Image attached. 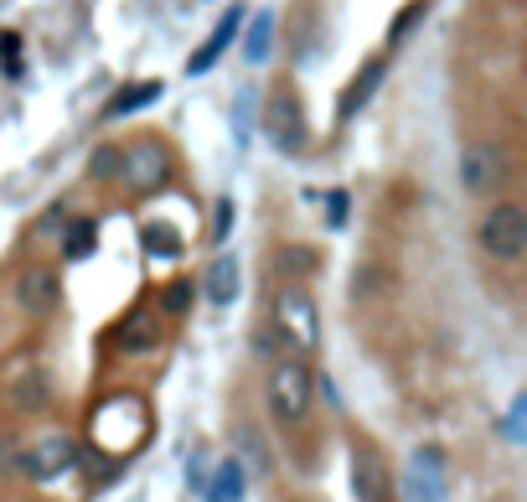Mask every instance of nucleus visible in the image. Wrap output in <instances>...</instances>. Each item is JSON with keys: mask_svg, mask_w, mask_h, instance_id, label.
<instances>
[{"mask_svg": "<svg viewBox=\"0 0 527 502\" xmlns=\"http://www.w3.org/2000/svg\"><path fill=\"white\" fill-rule=\"evenodd\" d=\"M145 430H150V409H145L140 394H104L88 415V440L114 461L130 456L145 440Z\"/></svg>", "mask_w": 527, "mask_h": 502, "instance_id": "f257e3e1", "label": "nucleus"}, {"mask_svg": "<svg viewBox=\"0 0 527 502\" xmlns=\"http://www.w3.org/2000/svg\"><path fill=\"white\" fill-rule=\"evenodd\" d=\"M171 176H176V161H171V151H166V140L140 135V140H130V145H119V182L130 187V197L166 192Z\"/></svg>", "mask_w": 527, "mask_h": 502, "instance_id": "f03ea898", "label": "nucleus"}, {"mask_svg": "<svg viewBox=\"0 0 527 502\" xmlns=\"http://www.w3.org/2000/svg\"><path fill=\"white\" fill-rule=\"evenodd\" d=\"M274 332L295 358H310V352L321 347V311H316V301H310V290L285 285L274 295Z\"/></svg>", "mask_w": 527, "mask_h": 502, "instance_id": "7ed1b4c3", "label": "nucleus"}, {"mask_svg": "<svg viewBox=\"0 0 527 502\" xmlns=\"http://www.w3.org/2000/svg\"><path fill=\"white\" fill-rule=\"evenodd\" d=\"M310 399H316V378L300 358H285L269 368V383H264V404L279 425H300L310 415Z\"/></svg>", "mask_w": 527, "mask_h": 502, "instance_id": "20e7f679", "label": "nucleus"}, {"mask_svg": "<svg viewBox=\"0 0 527 502\" xmlns=\"http://www.w3.org/2000/svg\"><path fill=\"white\" fill-rule=\"evenodd\" d=\"M476 244L502 259V264H517L527 254V213L517 208V202H491L486 218L476 223Z\"/></svg>", "mask_w": 527, "mask_h": 502, "instance_id": "39448f33", "label": "nucleus"}, {"mask_svg": "<svg viewBox=\"0 0 527 502\" xmlns=\"http://www.w3.org/2000/svg\"><path fill=\"white\" fill-rule=\"evenodd\" d=\"M445 497H450L445 446H414L403 461V502H445Z\"/></svg>", "mask_w": 527, "mask_h": 502, "instance_id": "423d86ee", "label": "nucleus"}, {"mask_svg": "<svg viewBox=\"0 0 527 502\" xmlns=\"http://www.w3.org/2000/svg\"><path fill=\"white\" fill-rule=\"evenodd\" d=\"M78 461V440L68 435V430H47V435H37L31 446L16 456V466H21V477L26 482H52V477H62Z\"/></svg>", "mask_w": 527, "mask_h": 502, "instance_id": "0eeeda50", "label": "nucleus"}, {"mask_svg": "<svg viewBox=\"0 0 527 502\" xmlns=\"http://www.w3.org/2000/svg\"><path fill=\"white\" fill-rule=\"evenodd\" d=\"M460 187L471 192V197L502 192L507 187V151H502V145H496V140L465 145V156H460Z\"/></svg>", "mask_w": 527, "mask_h": 502, "instance_id": "6e6552de", "label": "nucleus"}, {"mask_svg": "<svg viewBox=\"0 0 527 502\" xmlns=\"http://www.w3.org/2000/svg\"><path fill=\"white\" fill-rule=\"evenodd\" d=\"M264 135L279 156H305L310 145V130H305V114L295 104V94H274L269 109H264Z\"/></svg>", "mask_w": 527, "mask_h": 502, "instance_id": "1a4fd4ad", "label": "nucleus"}, {"mask_svg": "<svg viewBox=\"0 0 527 502\" xmlns=\"http://www.w3.org/2000/svg\"><path fill=\"white\" fill-rule=\"evenodd\" d=\"M114 352H124V358H135V352H155L161 347V311L155 306H135V311H124V321L109 332Z\"/></svg>", "mask_w": 527, "mask_h": 502, "instance_id": "9d476101", "label": "nucleus"}, {"mask_svg": "<svg viewBox=\"0 0 527 502\" xmlns=\"http://www.w3.org/2000/svg\"><path fill=\"white\" fill-rule=\"evenodd\" d=\"M352 492H357V502H393L388 466H383L378 446H367V440L352 446Z\"/></svg>", "mask_w": 527, "mask_h": 502, "instance_id": "9b49d317", "label": "nucleus"}, {"mask_svg": "<svg viewBox=\"0 0 527 502\" xmlns=\"http://www.w3.org/2000/svg\"><path fill=\"white\" fill-rule=\"evenodd\" d=\"M243 21H248V6H243V0H233V6L223 11V16H217V26H212V37L192 52V63H186V73H212V63H217V57H223L233 42H238V32H243Z\"/></svg>", "mask_w": 527, "mask_h": 502, "instance_id": "f8f14e48", "label": "nucleus"}, {"mask_svg": "<svg viewBox=\"0 0 527 502\" xmlns=\"http://www.w3.org/2000/svg\"><path fill=\"white\" fill-rule=\"evenodd\" d=\"M16 301H21L31 316H47V311H57V301H62V285H57V275L47 270V264H31V270L16 275Z\"/></svg>", "mask_w": 527, "mask_h": 502, "instance_id": "ddd939ff", "label": "nucleus"}, {"mask_svg": "<svg viewBox=\"0 0 527 502\" xmlns=\"http://www.w3.org/2000/svg\"><path fill=\"white\" fill-rule=\"evenodd\" d=\"M383 73H388V63H383V57H372V63H362V73H357L347 88H341V104H336V114H341V120H357V114L372 104V94H378Z\"/></svg>", "mask_w": 527, "mask_h": 502, "instance_id": "4468645a", "label": "nucleus"}, {"mask_svg": "<svg viewBox=\"0 0 527 502\" xmlns=\"http://www.w3.org/2000/svg\"><path fill=\"white\" fill-rule=\"evenodd\" d=\"M202 290H207L212 306H233L238 290H243V264H238V254H217L212 270H207V280H202Z\"/></svg>", "mask_w": 527, "mask_h": 502, "instance_id": "2eb2a0df", "label": "nucleus"}, {"mask_svg": "<svg viewBox=\"0 0 527 502\" xmlns=\"http://www.w3.org/2000/svg\"><path fill=\"white\" fill-rule=\"evenodd\" d=\"M274 26H279L274 11H254V16L243 21V63H248V68H259L264 57H269V47H274Z\"/></svg>", "mask_w": 527, "mask_h": 502, "instance_id": "dca6fc26", "label": "nucleus"}, {"mask_svg": "<svg viewBox=\"0 0 527 502\" xmlns=\"http://www.w3.org/2000/svg\"><path fill=\"white\" fill-rule=\"evenodd\" d=\"M161 94H166V83H161V78H150V83H124L119 94L109 99L104 114H109V120H124V114H140L145 104H155Z\"/></svg>", "mask_w": 527, "mask_h": 502, "instance_id": "f3484780", "label": "nucleus"}, {"mask_svg": "<svg viewBox=\"0 0 527 502\" xmlns=\"http://www.w3.org/2000/svg\"><path fill=\"white\" fill-rule=\"evenodd\" d=\"M243 466L238 461H223V466H217V477L212 482H202V497L207 502H243Z\"/></svg>", "mask_w": 527, "mask_h": 502, "instance_id": "a211bd4d", "label": "nucleus"}, {"mask_svg": "<svg viewBox=\"0 0 527 502\" xmlns=\"http://www.w3.org/2000/svg\"><path fill=\"white\" fill-rule=\"evenodd\" d=\"M62 254H68V259H88L93 249H99V223H93V218H78V223H68V228H62Z\"/></svg>", "mask_w": 527, "mask_h": 502, "instance_id": "6ab92c4d", "label": "nucleus"}, {"mask_svg": "<svg viewBox=\"0 0 527 502\" xmlns=\"http://www.w3.org/2000/svg\"><path fill=\"white\" fill-rule=\"evenodd\" d=\"M140 233H145V254L150 259H181V249H186L176 239V228H166V223H145Z\"/></svg>", "mask_w": 527, "mask_h": 502, "instance_id": "aec40b11", "label": "nucleus"}, {"mask_svg": "<svg viewBox=\"0 0 527 502\" xmlns=\"http://www.w3.org/2000/svg\"><path fill=\"white\" fill-rule=\"evenodd\" d=\"M429 16V0H409L398 16H393V26H388V47H403L414 32H419V21Z\"/></svg>", "mask_w": 527, "mask_h": 502, "instance_id": "412c9836", "label": "nucleus"}, {"mask_svg": "<svg viewBox=\"0 0 527 502\" xmlns=\"http://www.w3.org/2000/svg\"><path fill=\"white\" fill-rule=\"evenodd\" d=\"M316 264H321L316 249H279L274 254V270L279 275H305V270H316Z\"/></svg>", "mask_w": 527, "mask_h": 502, "instance_id": "4be33fe9", "label": "nucleus"}, {"mask_svg": "<svg viewBox=\"0 0 527 502\" xmlns=\"http://www.w3.org/2000/svg\"><path fill=\"white\" fill-rule=\"evenodd\" d=\"M88 176H93V182H114V176H119V145H99L93 161H88Z\"/></svg>", "mask_w": 527, "mask_h": 502, "instance_id": "5701e85b", "label": "nucleus"}, {"mask_svg": "<svg viewBox=\"0 0 527 502\" xmlns=\"http://www.w3.org/2000/svg\"><path fill=\"white\" fill-rule=\"evenodd\" d=\"M11 404L21 409V415H31V409H42V404H47V383H42V378H21Z\"/></svg>", "mask_w": 527, "mask_h": 502, "instance_id": "b1692460", "label": "nucleus"}, {"mask_svg": "<svg viewBox=\"0 0 527 502\" xmlns=\"http://www.w3.org/2000/svg\"><path fill=\"white\" fill-rule=\"evenodd\" d=\"M186 306H192V280L166 285V295H161V316H186Z\"/></svg>", "mask_w": 527, "mask_h": 502, "instance_id": "393cba45", "label": "nucleus"}, {"mask_svg": "<svg viewBox=\"0 0 527 502\" xmlns=\"http://www.w3.org/2000/svg\"><path fill=\"white\" fill-rule=\"evenodd\" d=\"M0 63H6V78H26V68H21V37L16 32H0Z\"/></svg>", "mask_w": 527, "mask_h": 502, "instance_id": "a878e982", "label": "nucleus"}, {"mask_svg": "<svg viewBox=\"0 0 527 502\" xmlns=\"http://www.w3.org/2000/svg\"><path fill=\"white\" fill-rule=\"evenodd\" d=\"M62 228H68V213H62V208H52L37 228H31V239H37V244H57L62 239Z\"/></svg>", "mask_w": 527, "mask_h": 502, "instance_id": "bb28decb", "label": "nucleus"}, {"mask_svg": "<svg viewBox=\"0 0 527 502\" xmlns=\"http://www.w3.org/2000/svg\"><path fill=\"white\" fill-rule=\"evenodd\" d=\"M228 233H233V197H223L212 213V239H228Z\"/></svg>", "mask_w": 527, "mask_h": 502, "instance_id": "cd10ccee", "label": "nucleus"}, {"mask_svg": "<svg viewBox=\"0 0 527 502\" xmlns=\"http://www.w3.org/2000/svg\"><path fill=\"white\" fill-rule=\"evenodd\" d=\"M326 223H331V228L347 223V192H341V187H336V192H326Z\"/></svg>", "mask_w": 527, "mask_h": 502, "instance_id": "c85d7f7f", "label": "nucleus"}, {"mask_svg": "<svg viewBox=\"0 0 527 502\" xmlns=\"http://www.w3.org/2000/svg\"><path fill=\"white\" fill-rule=\"evenodd\" d=\"M522 415H527V399H512V415H507V440L512 446L522 440Z\"/></svg>", "mask_w": 527, "mask_h": 502, "instance_id": "c756f323", "label": "nucleus"}]
</instances>
